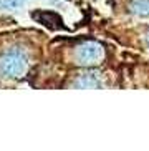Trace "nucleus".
<instances>
[{"instance_id":"nucleus-1","label":"nucleus","mask_w":149,"mask_h":151,"mask_svg":"<svg viewBox=\"0 0 149 151\" xmlns=\"http://www.w3.org/2000/svg\"><path fill=\"white\" fill-rule=\"evenodd\" d=\"M27 68H28V58L22 50L12 48L0 57V73L4 76L9 78L23 76L27 73Z\"/></svg>"},{"instance_id":"nucleus-2","label":"nucleus","mask_w":149,"mask_h":151,"mask_svg":"<svg viewBox=\"0 0 149 151\" xmlns=\"http://www.w3.org/2000/svg\"><path fill=\"white\" fill-rule=\"evenodd\" d=\"M74 58L80 65H95L103 58V48L95 42H88L76 50Z\"/></svg>"},{"instance_id":"nucleus-3","label":"nucleus","mask_w":149,"mask_h":151,"mask_svg":"<svg viewBox=\"0 0 149 151\" xmlns=\"http://www.w3.org/2000/svg\"><path fill=\"white\" fill-rule=\"evenodd\" d=\"M101 85H103L101 78H98L95 73L83 75L81 78H78V80L74 81V86H80V88H98Z\"/></svg>"},{"instance_id":"nucleus-4","label":"nucleus","mask_w":149,"mask_h":151,"mask_svg":"<svg viewBox=\"0 0 149 151\" xmlns=\"http://www.w3.org/2000/svg\"><path fill=\"white\" fill-rule=\"evenodd\" d=\"M131 10L136 15L141 17H149V0H133Z\"/></svg>"},{"instance_id":"nucleus-5","label":"nucleus","mask_w":149,"mask_h":151,"mask_svg":"<svg viewBox=\"0 0 149 151\" xmlns=\"http://www.w3.org/2000/svg\"><path fill=\"white\" fill-rule=\"evenodd\" d=\"M148 43H149V35H148Z\"/></svg>"}]
</instances>
